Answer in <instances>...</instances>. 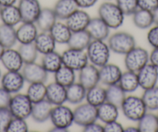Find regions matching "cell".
Here are the masks:
<instances>
[{
  "instance_id": "obj_57",
  "label": "cell",
  "mask_w": 158,
  "mask_h": 132,
  "mask_svg": "<svg viewBox=\"0 0 158 132\" xmlns=\"http://www.w3.org/2000/svg\"><path fill=\"white\" fill-rule=\"evenodd\" d=\"M0 79H1V70H0Z\"/></svg>"
},
{
  "instance_id": "obj_60",
  "label": "cell",
  "mask_w": 158,
  "mask_h": 132,
  "mask_svg": "<svg viewBox=\"0 0 158 132\" xmlns=\"http://www.w3.org/2000/svg\"><path fill=\"white\" fill-rule=\"evenodd\" d=\"M157 132H158V130H157Z\"/></svg>"
},
{
  "instance_id": "obj_1",
  "label": "cell",
  "mask_w": 158,
  "mask_h": 132,
  "mask_svg": "<svg viewBox=\"0 0 158 132\" xmlns=\"http://www.w3.org/2000/svg\"><path fill=\"white\" fill-rule=\"evenodd\" d=\"M98 17L101 18L110 29L119 28L123 24L125 15L116 3L107 1L98 7Z\"/></svg>"
},
{
  "instance_id": "obj_28",
  "label": "cell",
  "mask_w": 158,
  "mask_h": 132,
  "mask_svg": "<svg viewBox=\"0 0 158 132\" xmlns=\"http://www.w3.org/2000/svg\"><path fill=\"white\" fill-rule=\"evenodd\" d=\"M0 19L2 20V23L12 27H15L22 22V17L18 6L11 5L2 7Z\"/></svg>"
},
{
  "instance_id": "obj_10",
  "label": "cell",
  "mask_w": 158,
  "mask_h": 132,
  "mask_svg": "<svg viewBox=\"0 0 158 132\" xmlns=\"http://www.w3.org/2000/svg\"><path fill=\"white\" fill-rule=\"evenodd\" d=\"M22 74L25 81L28 83H46L48 78V72L44 69L42 65L35 62L24 64Z\"/></svg>"
},
{
  "instance_id": "obj_21",
  "label": "cell",
  "mask_w": 158,
  "mask_h": 132,
  "mask_svg": "<svg viewBox=\"0 0 158 132\" xmlns=\"http://www.w3.org/2000/svg\"><path fill=\"white\" fill-rule=\"evenodd\" d=\"M52 104L45 99L44 100L33 104L31 112V117L36 123H44L50 119Z\"/></svg>"
},
{
  "instance_id": "obj_45",
  "label": "cell",
  "mask_w": 158,
  "mask_h": 132,
  "mask_svg": "<svg viewBox=\"0 0 158 132\" xmlns=\"http://www.w3.org/2000/svg\"><path fill=\"white\" fill-rule=\"evenodd\" d=\"M147 41L153 48H158V25L151 27L147 33Z\"/></svg>"
},
{
  "instance_id": "obj_46",
  "label": "cell",
  "mask_w": 158,
  "mask_h": 132,
  "mask_svg": "<svg viewBox=\"0 0 158 132\" xmlns=\"http://www.w3.org/2000/svg\"><path fill=\"white\" fill-rule=\"evenodd\" d=\"M11 99V93L6 90L4 88L0 87V109L9 108Z\"/></svg>"
},
{
  "instance_id": "obj_19",
  "label": "cell",
  "mask_w": 158,
  "mask_h": 132,
  "mask_svg": "<svg viewBox=\"0 0 158 132\" xmlns=\"http://www.w3.org/2000/svg\"><path fill=\"white\" fill-rule=\"evenodd\" d=\"M46 99L53 106L64 104L67 101L66 87L55 81L50 83L47 86Z\"/></svg>"
},
{
  "instance_id": "obj_12",
  "label": "cell",
  "mask_w": 158,
  "mask_h": 132,
  "mask_svg": "<svg viewBox=\"0 0 158 132\" xmlns=\"http://www.w3.org/2000/svg\"><path fill=\"white\" fill-rule=\"evenodd\" d=\"M18 7L20 11L22 23L36 22L42 9L39 0H19Z\"/></svg>"
},
{
  "instance_id": "obj_16",
  "label": "cell",
  "mask_w": 158,
  "mask_h": 132,
  "mask_svg": "<svg viewBox=\"0 0 158 132\" xmlns=\"http://www.w3.org/2000/svg\"><path fill=\"white\" fill-rule=\"evenodd\" d=\"M123 72L118 65L107 63L99 68L100 83L109 86L119 82Z\"/></svg>"
},
{
  "instance_id": "obj_24",
  "label": "cell",
  "mask_w": 158,
  "mask_h": 132,
  "mask_svg": "<svg viewBox=\"0 0 158 132\" xmlns=\"http://www.w3.org/2000/svg\"><path fill=\"white\" fill-rule=\"evenodd\" d=\"M34 45L37 49L38 52L42 54H48L51 51H55L56 41L50 32L42 31L37 34L34 40Z\"/></svg>"
},
{
  "instance_id": "obj_43",
  "label": "cell",
  "mask_w": 158,
  "mask_h": 132,
  "mask_svg": "<svg viewBox=\"0 0 158 132\" xmlns=\"http://www.w3.org/2000/svg\"><path fill=\"white\" fill-rule=\"evenodd\" d=\"M13 118L9 108L0 109V132H6L7 127Z\"/></svg>"
},
{
  "instance_id": "obj_14",
  "label": "cell",
  "mask_w": 158,
  "mask_h": 132,
  "mask_svg": "<svg viewBox=\"0 0 158 132\" xmlns=\"http://www.w3.org/2000/svg\"><path fill=\"white\" fill-rule=\"evenodd\" d=\"M79 83L86 89L98 85L100 83L99 69L95 65H89L79 71Z\"/></svg>"
},
{
  "instance_id": "obj_30",
  "label": "cell",
  "mask_w": 158,
  "mask_h": 132,
  "mask_svg": "<svg viewBox=\"0 0 158 132\" xmlns=\"http://www.w3.org/2000/svg\"><path fill=\"white\" fill-rule=\"evenodd\" d=\"M49 32L56 43L61 45H67L72 34L68 25L61 22H56Z\"/></svg>"
},
{
  "instance_id": "obj_48",
  "label": "cell",
  "mask_w": 158,
  "mask_h": 132,
  "mask_svg": "<svg viewBox=\"0 0 158 132\" xmlns=\"http://www.w3.org/2000/svg\"><path fill=\"white\" fill-rule=\"evenodd\" d=\"M84 132H104V126L101 125L96 121L89 124L83 127Z\"/></svg>"
},
{
  "instance_id": "obj_27",
  "label": "cell",
  "mask_w": 158,
  "mask_h": 132,
  "mask_svg": "<svg viewBox=\"0 0 158 132\" xmlns=\"http://www.w3.org/2000/svg\"><path fill=\"white\" fill-rule=\"evenodd\" d=\"M67 102L77 105L83 102L85 100L87 89L80 83H74L66 88Z\"/></svg>"
},
{
  "instance_id": "obj_8",
  "label": "cell",
  "mask_w": 158,
  "mask_h": 132,
  "mask_svg": "<svg viewBox=\"0 0 158 132\" xmlns=\"http://www.w3.org/2000/svg\"><path fill=\"white\" fill-rule=\"evenodd\" d=\"M50 120L54 127L69 128L74 123V112L67 106H54L51 110Z\"/></svg>"
},
{
  "instance_id": "obj_29",
  "label": "cell",
  "mask_w": 158,
  "mask_h": 132,
  "mask_svg": "<svg viewBox=\"0 0 158 132\" xmlns=\"http://www.w3.org/2000/svg\"><path fill=\"white\" fill-rule=\"evenodd\" d=\"M41 65L48 73H54L63 65L61 54L55 51L43 54Z\"/></svg>"
},
{
  "instance_id": "obj_32",
  "label": "cell",
  "mask_w": 158,
  "mask_h": 132,
  "mask_svg": "<svg viewBox=\"0 0 158 132\" xmlns=\"http://www.w3.org/2000/svg\"><path fill=\"white\" fill-rule=\"evenodd\" d=\"M85 100L91 105L95 107H99L106 101V89L97 85L87 89Z\"/></svg>"
},
{
  "instance_id": "obj_20",
  "label": "cell",
  "mask_w": 158,
  "mask_h": 132,
  "mask_svg": "<svg viewBox=\"0 0 158 132\" xmlns=\"http://www.w3.org/2000/svg\"><path fill=\"white\" fill-rule=\"evenodd\" d=\"M38 34V28L35 23L23 22L16 30L17 41L20 44L33 43Z\"/></svg>"
},
{
  "instance_id": "obj_40",
  "label": "cell",
  "mask_w": 158,
  "mask_h": 132,
  "mask_svg": "<svg viewBox=\"0 0 158 132\" xmlns=\"http://www.w3.org/2000/svg\"><path fill=\"white\" fill-rule=\"evenodd\" d=\"M142 99L147 110L151 111L158 110V86H155L144 90Z\"/></svg>"
},
{
  "instance_id": "obj_39",
  "label": "cell",
  "mask_w": 158,
  "mask_h": 132,
  "mask_svg": "<svg viewBox=\"0 0 158 132\" xmlns=\"http://www.w3.org/2000/svg\"><path fill=\"white\" fill-rule=\"evenodd\" d=\"M18 51L20 54L24 64L35 62L39 54L34 43L21 44L18 48Z\"/></svg>"
},
{
  "instance_id": "obj_17",
  "label": "cell",
  "mask_w": 158,
  "mask_h": 132,
  "mask_svg": "<svg viewBox=\"0 0 158 132\" xmlns=\"http://www.w3.org/2000/svg\"><path fill=\"white\" fill-rule=\"evenodd\" d=\"M90 19L91 17L87 12L83 10V9L78 8L65 20V23L68 25L71 32L81 31L86 30Z\"/></svg>"
},
{
  "instance_id": "obj_47",
  "label": "cell",
  "mask_w": 158,
  "mask_h": 132,
  "mask_svg": "<svg viewBox=\"0 0 158 132\" xmlns=\"http://www.w3.org/2000/svg\"><path fill=\"white\" fill-rule=\"evenodd\" d=\"M124 131V127L120 123L117 121H111L106 123L104 126V132H123Z\"/></svg>"
},
{
  "instance_id": "obj_51",
  "label": "cell",
  "mask_w": 158,
  "mask_h": 132,
  "mask_svg": "<svg viewBox=\"0 0 158 132\" xmlns=\"http://www.w3.org/2000/svg\"><path fill=\"white\" fill-rule=\"evenodd\" d=\"M17 0H0V5L3 6H7L15 5Z\"/></svg>"
},
{
  "instance_id": "obj_33",
  "label": "cell",
  "mask_w": 158,
  "mask_h": 132,
  "mask_svg": "<svg viewBox=\"0 0 158 132\" xmlns=\"http://www.w3.org/2000/svg\"><path fill=\"white\" fill-rule=\"evenodd\" d=\"M118 85L127 92H133L139 87L137 73L132 71L127 70L123 72Z\"/></svg>"
},
{
  "instance_id": "obj_22",
  "label": "cell",
  "mask_w": 158,
  "mask_h": 132,
  "mask_svg": "<svg viewBox=\"0 0 158 132\" xmlns=\"http://www.w3.org/2000/svg\"><path fill=\"white\" fill-rule=\"evenodd\" d=\"M57 17L54 13V9L45 7L41 9V11L35 23L37 28L41 31L49 32L54 23L57 22Z\"/></svg>"
},
{
  "instance_id": "obj_2",
  "label": "cell",
  "mask_w": 158,
  "mask_h": 132,
  "mask_svg": "<svg viewBox=\"0 0 158 132\" xmlns=\"http://www.w3.org/2000/svg\"><path fill=\"white\" fill-rule=\"evenodd\" d=\"M110 51L108 44L100 40H92L86 49L89 61L98 68L109 63Z\"/></svg>"
},
{
  "instance_id": "obj_41",
  "label": "cell",
  "mask_w": 158,
  "mask_h": 132,
  "mask_svg": "<svg viewBox=\"0 0 158 132\" xmlns=\"http://www.w3.org/2000/svg\"><path fill=\"white\" fill-rule=\"evenodd\" d=\"M116 4L125 16H131L139 9L137 0H116Z\"/></svg>"
},
{
  "instance_id": "obj_11",
  "label": "cell",
  "mask_w": 158,
  "mask_h": 132,
  "mask_svg": "<svg viewBox=\"0 0 158 132\" xmlns=\"http://www.w3.org/2000/svg\"><path fill=\"white\" fill-rule=\"evenodd\" d=\"M25 82L20 71H8L1 78L2 87L11 94L18 93L23 88Z\"/></svg>"
},
{
  "instance_id": "obj_4",
  "label": "cell",
  "mask_w": 158,
  "mask_h": 132,
  "mask_svg": "<svg viewBox=\"0 0 158 132\" xmlns=\"http://www.w3.org/2000/svg\"><path fill=\"white\" fill-rule=\"evenodd\" d=\"M108 45L111 51L118 54H127L136 47V40L127 32H116L109 37Z\"/></svg>"
},
{
  "instance_id": "obj_26",
  "label": "cell",
  "mask_w": 158,
  "mask_h": 132,
  "mask_svg": "<svg viewBox=\"0 0 158 132\" xmlns=\"http://www.w3.org/2000/svg\"><path fill=\"white\" fill-rule=\"evenodd\" d=\"M98 119L104 124L117 121L118 117V107L111 103L106 101L97 107Z\"/></svg>"
},
{
  "instance_id": "obj_59",
  "label": "cell",
  "mask_w": 158,
  "mask_h": 132,
  "mask_svg": "<svg viewBox=\"0 0 158 132\" xmlns=\"http://www.w3.org/2000/svg\"><path fill=\"white\" fill-rule=\"evenodd\" d=\"M106 1H111V0H106Z\"/></svg>"
},
{
  "instance_id": "obj_55",
  "label": "cell",
  "mask_w": 158,
  "mask_h": 132,
  "mask_svg": "<svg viewBox=\"0 0 158 132\" xmlns=\"http://www.w3.org/2000/svg\"><path fill=\"white\" fill-rule=\"evenodd\" d=\"M6 48L2 45V44L0 43V61H1V58H2V56L3 54L4 51H5Z\"/></svg>"
},
{
  "instance_id": "obj_13",
  "label": "cell",
  "mask_w": 158,
  "mask_h": 132,
  "mask_svg": "<svg viewBox=\"0 0 158 132\" xmlns=\"http://www.w3.org/2000/svg\"><path fill=\"white\" fill-rule=\"evenodd\" d=\"M139 87L143 90L156 86L158 82V69L148 63L137 72Z\"/></svg>"
},
{
  "instance_id": "obj_56",
  "label": "cell",
  "mask_w": 158,
  "mask_h": 132,
  "mask_svg": "<svg viewBox=\"0 0 158 132\" xmlns=\"http://www.w3.org/2000/svg\"><path fill=\"white\" fill-rule=\"evenodd\" d=\"M2 6L0 5V16H1V12H2Z\"/></svg>"
},
{
  "instance_id": "obj_50",
  "label": "cell",
  "mask_w": 158,
  "mask_h": 132,
  "mask_svg": "<svg viewBox=\"0 0 158 132\" xmlns=\"http://www.w3.org/2000/svg\"><path fill=\"white\" fill-rule=\"evenodd\" d=\"M150 63L158 69V48H153L150 54Z\"/></svg>"
},
{
  "instance_id": "obj_34",
  "label": "cell",
  "mask_w": 158,
  "mask_h": 132,
  "mask_svg": "<svg viewBox=\"0 0 158 132\" xmlns=\"http://www.w3.org/2000/svg\"><path fill=\"white\" fill-rule=\"evenodd\" d=\"M17 42L16 30L14 27L1 24L0 25V43L6 48H11Z\"/></svg>"
},
{
  "instance_id": "obj_38",
  "label": "cell",
  "mask_w": 158,
  "mask_h": 132,
  "mask_svg": "<svg viewBox=\"0 0 158 132\" xmlns=\"http://www.w3.org/2000/svg\"><path fill=\"white\" fill-rule=\"evenodd\" d=\"M137 127L139 132H156L158 130V120L156 115L147 112L138 121Z\"/></svg>"
},
{
  "instance_id": "obj_15",
  "label": "cell",
  "mask_w": 158,
  "mask_h": 132,
  "mask_svg": "<svg viewBox=\"0 0 158 132\" xmlns=\"http://www.w3.org/2000/svg\"><path fill=\"white\" fill-rule=\"evenodd\" d=\"M86 30L92 40H105L109 37L110 28L100 17L91 18Z\"/></svg>"
},
{
  "instance_id": "obj_6",
  "label": "cell",
  "mask_w": 158,
  "mask_h": 132,
  "mask_svg": "<svg viewBox=\"0 0 158 132\" xmlns=\"http://www.w3.org/2000/svg\"><path fill=\"white\" fill-rule=\"evenodd\" d=\"M33 104L27 94L16 93L12 96L9 109L13 117L27 119L31 116Z\"/></svg>"
},
{
  "instance_id": "obj_37",
  "label": "cell",
  "mask_w": 158,
  "mask_h": 132,
  "mask_svg": "<svg viewBox=\"0 0 158 132\" xmlns=\"http://www.w3.org/2000/svg\"><path fill=\"white\" fill-rule=\"evenodd\" d=\"M47 86L44 83H30L27 92V95L33 104L45 100Z\"/></svg>"
},
{
  "instance_id": "obj_49",
  "label": "cell",
  "mask_w": 158,
  "mask_h": 132,
  "mask_svg": "<svg viewBox=\"0 0 158 132\" xmlns=\"http://www.w3.org/2000/svg\"><path fill=\"white\" fill-rule=\"evenodd\" d=\"M98 0H75L79 9H89L94 6Z\"/></svg>"
},
{
  "instance_id": "obj_42",
  "label": "cell",
  "mask_w": 158,
  "mask_h": 132,
  "mask_svg": "<svg viewBox=\"0 0 158 132\" xmlns=\"http://www.w3.org/2000/svg\"><path fill=\"white\" fill-rule=\"evenodd\" d=\"M28 129L25 119L13 117L7 127L6 132H27Z\"/></svg>"
},
{
  "instance_id": "obj_35",
  "label": "cell",
  "mask_w": 158,
  "mask_h": 132,
  "mask_svg": "<svg viewBox=\"0 0 158 132\" xmlns=\"http://www.w3.org/2000/svg\"><path fill=\"white\" fill-rule=\"evenodd\" d=\"M126 98V92L118 83L109 86L106 89V101L120 108Z\"/></svg>"
},
{
  "instance_id": "obj_53",
  "label": "cell",
  "mask_w": 158,
  "mask_h": 132,
  "mask_svg": "<svg viewBox=\"0 0 158 132\" xmlns=\"http://www.w3.org/2000/svg\"><path fill=\"white\" fill-rule=\"evenodd\" d=\"M124 131L126 132H139V128L137 127H133V126H130V127H127L126 128H124Z\"/></svg>"
},
{
  "instance_id": "obj_23",
  "label": "cell",
  "mask_w": 158,
  "mask_h": 132,
  "mask_svg": "<svg viewBox=\"0 0 158 132\" xmlns=\"http://www.w3.org/2000/svg\"><path fill=\"white\" fill-rule=\"evenodd\" d=\"M92 40V39L89 32L86 30H84L81 31L72 32L67 45L69 48L86 51Z\"/></svg>"
},
{
  "instance_id": "obj_18",
  "label": "cell",
  "mask_w": 158,
  "mask_h": 132,
  "mask_svg": "<svg viewBox=\"0 0 158 132\" xmlns=\"http://www.w3.org/2000/svg\"><path fill=\"white\" fill-rule=\"evenodd\" d=\"M1 62L7 71H20L24 65L18 50L13 49V48H6Z\"/></svg>"
},
{
  "instance_id": "obj_3",
  "label": "cell",
  "mask_w": 158,
  "mask_h": 132,
  "mask_svg": "<svg viewBox=\"0 0 158 132\" xmlns=\"http://www.w3.org/2000/svg\"><path fill=\"white\" fill-rule=\"evenodd\" d=\"M120 108L127 119L136 122H138L147 112V108L142 97L136 96H126Z\"/></svg>"
},
{
  "instance_id": "obj_44",
  "label": "cell",
  "mask_w": 158,
  "mask_h": 132,
  "mask_svg": "<svg viewBox=\"0 0 158 132\" xmlns=\"http://www.w3.org/2000/svg\"><path fill=\"white\" fill-rule=\"evenodd\" d=\"M138 8L153 12L158 8V0H137Z\"/></svg>"
},
{
  "instance_id": "obj_5",
  "label": "cell",
  "mask_w": 158,
  "mask_h": 132,
  "mask_svg": "<svg viewBox=\"0 0 158 132\" xmlns=\"http://www.w3.org/2000/svg\"><path fill=\"white\" fill-rule=\"evenodd\" d=\"M150 62V54L141 47H135L125 54L124 64L127 70L137 73Z\"/></svg>"
},
{
  "instance_id": "obj_54",
  "label": "cell",
  "mask_w": 158,
  "mask_h": 132,
  "mask_svg": "<svg viewBox=\"0 0 158 132\" xmlns=\"http://www.w3.org/2000/svg\"><path fill=\"white\" fill-rule=\"evenodd\" d=\"M153 22H154V24L158 25V8L153 12Z\"/></svg>"
},
{
  "instance_id": "obj_7",
  "label": "cell",
  "mask_w": 158,
  "mask_h": 132,
  "mask_svg": "<svg viewBox=\"0 0 158 132\" xmlns=\"http://www.w3.org/2000/svg\"><path fill=\"white\" fill-rule=\"evenodd\" d=\"M61 57L63 65L74 71H80L89 64L86 51L68 48L62 53Z\"/></svg>"
},
{
  "instance_id": "obj_9",
  "label": "cell",
  "mask_w": 158,
  "mask_h": 132,
  "mask_svg": "<svg viewBox=\"0 0 158 132\" xmlns=\"http://www.w3.org/2000/svg\"><path fill=\"white\" fill-rule=\"evenodd\" d=\"M74 123L81 127H85L89 124L98 120L97 107L89 103L79 104L74 110Z\"/></svg>"
},
{
  "instance_id": "obj_36",
  "label": "cell",
  "mask_w": 158,
  "mask_h": 132,
  "mask_svg": "<svg viewBox=\"0 0 158 132\" xmlns=\"http://www.w3.org/2000/svg\"><path fill=\"white\" fill-rule=\"evenodd\" d=\"M75 71L65 65H62L57 72H54V81L66 88L75 83Z\"/></svg>"
},
{
  "instance_id": "obj_25",
  "label": "cell",
  "mask_w": 158,
  "mask_h": 132,
  "mask_svg": "<svg viewBox=\"0 0 158 132\" xmlns=\"http://www.w3.org/2000/svg\"><path fill=\"white\" fill-rule=\"evenodd\" d=\"M53 9L57 19L66 20L78 6L75 0H57Z\"/></svg>"
},
{
  "instance_id": "obj_52",
  "label": "cell",
  "mask_w": 158,
  "mask_h": 132,
  "mask_svg": "<svg viewBox=\"0 0 158 132\" xmlns=\"http://www.w3.org/2000/svg\"><path fill=\"white\" fill-rule=\"evenodd\" d=\"M50 132H68V128H63V127H53L51 130H49Z\"/></svg>"
},
{
  "instance_id": "obj_58",
  "label": "cell",
  "mask_w": 158,
  "mask_h": 132,
  "mask_svg": "<svg viewBox=\"0 0 158 132\" xmlns=\"http://www.w3.org/2000/svg\"><path fill=\"white\" fill-rule=\"evenodd\" d=\"M156 117H157V120H158V113H157V115H156Z\"/></svg>"
},
{
  "instance_id": "obj_31",
  "label": "cell",
  "mask_w": 158,
  "mask_h": 132,
  "mask_svg": "<svg viewBox=\"0 0 158 132\" xmlns=\"http://www.w3.org/2000/svg\"><path fill=\"white\" fill-rule=\"evenodd\" d=\"M132 16L134 25L141 30L150 28L154 23L153 12L138 9Z\"/></svg>"
}]
</instances>
